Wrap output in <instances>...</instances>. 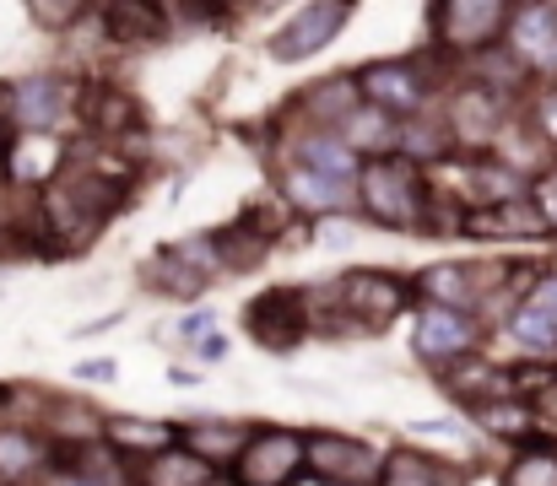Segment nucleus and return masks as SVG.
I'll list each match as a JSON object with an SVG mask.
<instances>
[{"mask_svg": "<svg viewBox=\"0 0 557 486\" xmlns=\"http://www.w3.org/2000/svg\"><path fill=\"white\" fill-rule=\"evenodd\" d=\"M131 205V189L76 167L65 158V167L38 189V216H44V244H54L49 254H82L120 211Z\"/></svg>", "mask_w": 557, "mask_h": 486, "instance_id": "nucleus-1", "label": "nucleus"}, {"mask_svg": "<svg viewBox=\"0 0 557 486\" xmlns=\"http://www.w3.org/2000/svg\"><path fill=\"white\" fill-rule=\"evenodd\" d=\"M428 173L406 158H369L352 178V216L384 233H422L428 227Z\"/></svg>", "mask_w": 557, "mask_h": 486, "instance_id": "nucleus-2", "label": "nucleus"}, {"mask_svg": "<svg viewBox=\"0 0 557 486\" xmlns=\"http://www.w3.org/2000/svg\"><path fill=\"white\" fill-rule=\"evenodd\" d=\"M449 65L433 60V54H400V60H373V65H358L352 82H358V98L389 114L395 125L406 120H422L438 109V92L449 87Z\"/></svg>", "mask_w": 557, "mask_h": 486, "instance_id": "nucleus-3", "label": "nucleus"}, {"mask_svg": "<svg viewBox=\"0 0 557 486\" xmlns=\"http://www.w3.org/2000/svg\"><path fill=\"white\" fill-rule=\"evenodd\" d=\"M82 98H87V76H76V71H27V76L11 82L5 130L60 141V130L82 125Z\"/></svg>", "mask_w": 557, "mask_h": 486, "instance_id": "nucleus-4", "label": "nucleus"}, {"mask_svg": "<svg viewBox=\"0 0 557 486\" xmlns=\"http://www.w3.org/2000/svg\"><path fill=\"white\" fill-rule=\"evenodd\" d=\"M509 0H438L428 5V54L460 71L466 60L498 49Z\"/></svg>", "mask_w": 557, "mask_h": 486, "instance_id": "nucleus-5", "label": "nucleus"}, {"mask_svg": "<svg viewBox=\"0 0 557 486\" xmlns=\"http://www.w3.org/2000/svg\"><path fill=\"white\" fill-rule=\"evenodd\" d=\"M331 298L342 309V320L352 335H384L395 320H406L417 309L411 298V282L400 271H384V265H352L331 282Z\"/></svg>", "mask_w": 557, "mask_h": 486, "instance_id": "nucleus-6", "label": "nucleus"}, {"mask_svg": "<svg viewBox=\"0 0 557 486\" xmlns=\"http://www.w3.org/2000/svg\"><path fill=\"white\" fill-rule=\"evenodd\" d=\"M384 465V449L363 433L342 427H304V476L325 486H373Z\"/></svg>", "mask_w": 557, "mask_h": 486, "instance_id": "nucleus-7", "label": "nucleus"}, {"mask_svg": "<svg viewBox=\"0 0 557 486\" xmlns=\"http://www.w3.org/2000/svg\"><path fill=\"white\" fill-rule=\"evenodd\" d=\"M487 351V329L471 320V314H455V309H428L417 303L411 309V362L428 367L433 378L466 357H482Z\"/></svg>", "mask_w": 557, "mask_h": 486, "instance_id": "nucleus-8", "label": "nucleus"}, {"mask_svg": "<svg viewBox=\"0 0 557 486\" xmlns=\"http://www.w3.org/2000/svg\"><path fill=\"white\" fill-rule=\"evenodd\" d=\"M233 486H293L304 476V427L249 422V438L233 460Z\"/></svg>", "mask_w": 557, "mask_h": 486, "instance_id": "nucleus-9", "label": "nucleus"}, {"mask_svg": "<svg viewBox=\"0 0 557 486\" xmlns=\"http://www.w3.org/2000/svg\"><path fill=\"white\" fill-rule=\"evenodd\" d=\"M498 49L531 82H557V0H509Z\"/></svg>", "mask_w": 557, "mask_h": 486, "instance_id": "nucleus-10", "label": "nucleus"}, {"mask_svg": "<svg viewBox=\"0 0 557 486\" xmlns=\"http://www.w3.org/2000/svg\"><path fill=\"white\" fill-rule=\"evenodd\" d=\"M352 22V0H309L298 11H287V22L265 38V54L276 65H304L314 54H325Z\"/></svg>", "mask_w": 557, "mask_h": 486, "instance_id": "nucleus-11", "label": "nucleus"}, {"mask_svg": "<svg viewBox=\"0 0 557 486\" xmlns=\"http://www.w3.org/2000/svg\"><path fill=\"white\" fill-rule=\"evenodd\" d=\"M363 109V98H358V82H352V71H336V76H314V82H304L287 103H282V125H298V130H325V136H336L342 125H347V114H358Z\"/></svg>", "mask_w": 557, "mask_h": 486, "instance_id": "nucleus-12", "label": "nucleus"}, {"mask_svg": "<svg viewBox=\"0 0 557 486\" xmlns=\"http://www.w3.org/2000/svg\"><path fill=\"white\" fill-rule=\"evenodd\" d=\"M244 329H249V340H255L260 351H271V357L298 351V346L309 340L298 287H265L260 298H249V309H244Z\"/></svg>", "mask_w": 557, "mask_h": 486, "instance_id": "nucleus-13", "label": "nucleus"}, {"mask_svg": "<svg viewBox=\"0 0 557 486\" xmlns=\"http://www.w3.org/2000/svg\"><path fill=\"white\" fill-rule=\"evenodd\" d=\"M141 125H147V120H141V103H136L120 82H103V76L87 82V98H82V136H87V141L125 147Z\"/></svg>", "mask_w": 557, "mask_h": 486, "instance_id": "nucleus-14", "label": "nucleus"}, {"mask_svg": "<svg viewBox=\"0 0 557 486\" xmlns=\"http://www.w3.org/2000/svg\"><path fill=\"white\" fill-rule=\"evenodd\" d=\"M180 427V449H189L211 476H227L244 438H249V422L244 416H222V411H200V416H185L174 422Z\"/></svg>", "mask_w": 557, "mask_h": 486, "instance_id": "nucleus-15", "label": "nucleus"}, {"mask_svg": "<svg viewBox=\"0 0 557 486\" xmlns=\"http://www.w3.org/2000/svg\"><path fill=\"white\" fill-rule=\"evenodd\" d=\"M438 389L471 416V411H482V406H493V400H509V395H515V378H509L504 362L466 357V362H455V367L438 373ZM515 400H520V395H515Z\"/></svg>", "mask_w": 557, "mask_h": 486, "instance_id": "nucleus-16", "label": "nucleus"}, {"mask_svg": "<svg viewBox=\"0 0 557 486\" xmlns=\"http://www.w3.org/2000/svg\"><path fill=\"white\" fill-rule=\"evenodd\" d=\"M103 444L136 471L141 460L174 449L180 444V427L174 422H158V416H136V411H103Z\"/></svg>", "mask_w": 557, "mask_h": 486, "instance_id": "nucleus-17", "label": "nucleus"}, {"mask_svg": "<svg viewBox=\"0 0 557 486\" xmlns=\"http://www.w3.org/2000/svg\"><path fill=\"white\" fill-rule=\"evenodd\" d=\"M49 465H54V449L44 444L38 427H11V422H0V476H5V482L33 486Z\"/></svg>", "mask_w": 557, "mask_h": 486, "instance_id": "nucleus-18", "label": "nucleus"}, {"mask_svg": "<svg viewBox=\"0 0 557 486\" xmlns=\"http://www.w3.org/2000/svg\"><path fill=\"white\" fill-rule=\"evenodd\" d=\"M498 335H509V346H515L525 362H547V367H557V320L547 314V309H536L531 298L504 320Z\"/></svg>", "mask_w": 557, "mask_h": 486, "instance_id": "nucleus-19", "label": "nucleus"}, {"mask_svg": "<svg viewBox=\"0 0 557 486\" xmlns=\"http://www.w3.org/2000/svg\"><path fill=\"white\" fill-rule=\"evenodd\" d=\"M336 141L352 152L358 162L369 158H395V147H400V125L389 120V114H379V109H358V114H347V125L336 130Z\"/></svg>", "mask_w": 557, "mask_h": 486, "instance_id": "nucleus-20", "label": "nucleus"}, {"mask_svg": "<svg viewBox=\"0 0 557 486\" xmlns=\"http://www.w3.org/2000/svg\"><path fill=\"white\" fill-rule=\"evenodd\" d=\"M498 486H557V438L536 433L531 444L498 460Z\"/></svg>", "mask_w": 557, "mask_h": 486, "instance_id": "nucleus-21", "label": "nucleus"}, {"mask_svg": "<svg viewBox=\"0 0 557 486\" xmlns=\"http://www.w3.org/2000/svg\"><path fill=\"white\" fill-rule=\"evenodd\" d=\"M206 238H211V249H216L222 276H244V271H260V265L271 260V244H265L255 227H244L238 216H233V222H222V227H211Z\"/></svg>", "mask_w": 557, "mask_h": 486, "instance_id": "nucleus-22", "label": "nucleus"}, {"mask_svg": "<svg viewBox=\"0 0 557 486\" xmlns=\"http://www.w3.org/2000/svg\"><path fill=\"white\" fill-rule=\"evenodd\" d=\"M141 282H147V292H158V298H174V303H200L206 298V276H195L185 260L163 244L158 254H147V265H141Z\"/></svg>", "mask_w": 557, "mask_h": 486, "instance_id": "nucleus-23", "label": "nucleus"}, {"mask_svg": "<svg viewBox=\"0 0 557 486\" xmlns=\"http://www.w3.org/2000/svg\"><path fill=\"white\" fill-rule=\"evenodd\" d=\"M471 422L493 438V444H504V454L509 449H520V444H531L542 427H536V416H531V406L525 400H493V406H482V411H471Z\"/></svg>", "mask_w": 557, "mask_h": 486, "instance_id": "nucleus-24", "label": "nucleus"}, {"mask_svg": "<svg viewBox=\"0 0 557 486\" xmlns=\"http://www.w3.org/2000/svg\"><path fill=\"white\" fill-rule=\"evenodd\" d=\"M211 482V471L189 454V449H163V454H152V460H141L136 471H131V486H206Z\"/></svg>", "mask_w": 557, "mask_h": 486, "instance_id": "nucleus-25", "label": "nucleus"}, {"mask_svg": "<svg viewBox=\"0 0 557 486\" xmlns=\"http://www.w3.org/2000/svg\"><path fill=\"white\" fill-rule=\"evenodd\" d=\"M98 16H103V27H109L114 49L163 38V11H158V5H136V0H120V5H98Z\"/></svg>", "mask_w": 557, "mask_h": 486, "instance_id": "nucleus-26", "label": "nucleus"}, {"mask_svg": "<svg viewBox=\"0 0 557 486\" xmlns=\"http://www.w3.org/2000/svg\"><path fill=\"white\" fill-rule=\"evenodd\" d=\"M520 125H525V136H531L547 158H557V82H536V87L525 92Z\"/></svg>", "mask_w": 557, "mask_h": 486, "instance_id": "nucleus-27", "label": "nucleus"}, {"mask_svg": "<svg viewBox=\"0 0 557 486\" xmlns=\"http://www.w3.org/2000/svg\"><path fill=\"white\" fill-rule=\"evenodd\" d=\"M525 205H531L542 238H557V162H547L542 173L525 178Z\"/></svg>", "mask_w": 557, "mask_h": 486, "instance_id": "nucleus-28", "label": "nucleus"}, {"mask_svg": "<svg viewBox=\"0 0 557 486\" xmlns=\"http://www.w3.org/2000/svg\"><path fill=\"white\" fill-rule=\"evenodd\" d=\"M82 11L87 5H76V0H27V22L44 33H71L82 22Z\"/></svg>", "mask_w": 557, "mask_h": 486, "instance_id": "nucleus-29", "label": "nucleus"}, {"mask_svg": "<svg viewBox=\"0 0 557 486\" xmlns=\"http://www.w3.org/2000/svg\"><path fill=\"white\" fill-rule=\"evenodd\" d=\"M169 249H174V254L185 260V265L195 271V276H206V282H216V276H222V265H216V249H211V238H206V233H189V238H174Z\"/></svg>", "mask_w": 557, "mask_h": 486, "instance_id": "nucleus-30", "label": "nucleus"}, {"mask_svg": "<svg viewBox=\"0 0 557 486\" xmlns=\"http://www.w3.org/2000/svg\"><path fill=\"white\" fill-rule=\"evenodd\" d=\"M180 329V346H200L206 335H216V309H206V303H195L185 320L174 324Z\"/></svg>", "mask_w": 557, "mask_h": 486, "instance_id": "nucleus-31", "label": "nucleus"}, {"mask_svg": "<svg viewBox=\"0 0 557 486\" xmlns=\"http://www.w3.org/2000/svg\"><path fill=\"white\" fill-rule=\"evenodd\" d=\"M71 378H82V384H114L120 378V362L114 357H87V362L71 367Z\"/></svg>", "mask_w": 557, "mask_h": 486, "instance_id": "nucleus-32", "label": "nucleus"}, {"mask_svg": "<svg viewBox=\"0 0 557 486\" xmlns=\"http://www.w3.org/2000/svg\"><path fill=\"white\" fill-rule=\"evenodd\" d=\"M33 486H131V476H120V482H98V476H76V471H65V465H49Z\"/></svg>", "mask_w": 557, "mask_h": 486, "instance_id": "nucleus-33", "label": "nucleus"}, {"mask_svg": "<svg viewBox=\"0 0 557 486\" xmlns=\"http://www.w3.org/2000/svg\"><path fill=\"white\" fill-rule=\"evenodd\" d=\"M460 433H466L460 416H449V422H417L411 427V438H460Z\"/></svg>", "mask_w": 557, "mask_h": 486, "instance_id": "nucleus-34", "label": "nucleus"}, {"mask_svg": "<svg viewBox=\"0 0 557 486\" xmlns=\"http://www.w3.org/2000/svg\"><path fill=\"white\" fill-rule=\"evenodd\" d=\"M189 351H195L200 362H222V357H227V340H222V335H206V340H200V346H189Z\"/></svg>", "mask_w": 557, "mask_h": 486, "instance_id": "nucleus-35", "label": "nucleus"}, {"mask_svg": "<svg viewBox=\"0 0 557 486\" xmlns=\"http://www.w3.org/2000/svg\"><path fill=\"white\" fill-rule=\"evenodd\" d=\"M200 378H206V373H195V367H185V362H180V367H169V384H180V389H195Z\"/></svg>", "mask_w": 557, "mask_h": 486, "instance_id": "nucleus-36", "label": "nucleus"}, {"mask_svg": "<svg viewBox=\"0 0 557 486\" xmlns=\"http://www.w3.org/2000/svg\"><path fill=\"white\" fill-rule=\"evenodd\" d=\"M206 486H233V476H211V482Z\"/></svg>", "mask_w": 557, "mask_h": 486, "instance_id": "nucleus-37", "label": "nucleus"}, {"mask_svg": "<svg viewBox=\"0 0 557 486\" xmlns=\"http://www.w3.org/2000/svg\"><path fill=\"white\" fill-rule=\"evenodd\" d=\"M293 486H325V482H314V476H298V482H293Z\"/></svg>", "mask_w": 557, "mask_h": 486, "instance_id": "nucleus-38", "label": "nucleus"}, {"mask_svg": "<svg viewBox=\"0 0 557 486\" xmlns=\"http://www.w3.org/2000/svg\"><path fill=\"white\" fill-rule=\"evenodd\" d=\"M0 486H11V482H5V476H0Z\"/></svg>", "mask_w": 557, "mask_h": 486, "instance_id": "nucleus-39", "label": "nucleus"}, {"mask_svg": "<svg viewBox=\"0 0 557 486\" xmlns=\"http://www.w3.org/2000/svg\"><path fill=\"white\" fill-rule=\"evenodd\" d=\"M0 147H5V136H0Z\"/></svg>", "mask_w": 557, "mask_h": 486, "instance_id": "nucleus-40", "label": "nucleus"}, {"mask_svg": "<svg viewBox=\"0 0 557 486\" xmlns=\"http://www.w3.org/2000/svg\"><path fill=\"white\" fill-rule=\"evenodd\" d=\"M553 260H557V254H553Z\"/></svg>", "mask_w": 557, "mask_h": 486, "instance_id": "nucleus-41", "label": "nucleus"}, {"mask_svg": "<svg viewBox=\"0 0 557 486\" xmlns=\"http://www.w3.org/2000/svg\"><path fill=\"white\" fill-rule=\"evenodd\" d=\"M553 162H557V158H553Z\"/></svg>", "mask_w": 557, "mask_h": 486, "instance_id": "nucleus-42", "label": "nucleus"}]
</instances>
